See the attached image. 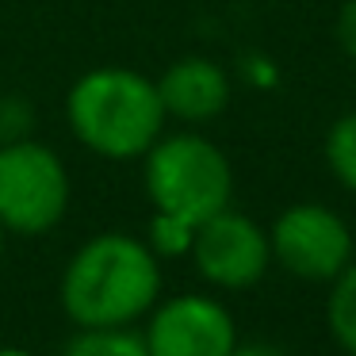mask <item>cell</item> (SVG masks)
<instances>
[{
	"mask_svg": "<svg viewBox=\"0 0 356 356\" xmlns=\"http://www.w3.org/2000/svg\"><path fill=\"white\" fill-rule=\"evenodd\" d=\"M142 341L149 356H230L238 325L211 295H177L149 310Z\"/></svg>",
	"mask_w": 356,
	"mask_h": 356,
	"instance_id": "obj_7",
	"label": "cell"
},
{
	"mask_svg": "<svg viewBox=\"0 0 356 356\" xmlns=\"http://www.w3.org/2000/svg\"><path fill=\"white\" fill-rule=\"evenodd\" d=\"M62 356H149V348L131 325H104V330H81L77 337H70Z\"/></svg>",
	"mask_w": 356,
	"mask_h": 356,
	"instance_id": "obj_10",
	"label": "cell"
},
{
	"mask_svg": "<svg viewBox=\"0 0 356 356\" xmlns=\"http://www.w3.org/2000/svg\"><path fill=\"white\" fill-rule=\"evenodd\" d=\"M272 261L299 280H333L353 264V230L337 211L322 203H295L268 230Z\"/></svg>",
	"mask_w": 356,
	"mask_h": 356,
	"instance_id": "obj_5",
	"label": "cell"
},
{
	"mask_svg": "<svg viewBox=\"0 0 356 356\" xmlns=\"http://www.w3.org/2000/svg\"><path fill=\"white\" fill-rule=\"evenodd\" d=\"M0 356H35V353H27V348H16V345H4V348H0Z\"/></svg>",
	"mask_w": 356,
	"mask_h": 356,
	"instance_id": "obj_15",
	"label": "cell"
},
{
	"mask_svg": "<svg viewBox=\"0 0 356 356\" xmlns=\"http://www.w3.org/2000/svg\"><path fill=\"white\" fill-rule=\"evenodd\" d=\"M146 195L154 211L188 226L230 207L234 172L226 154L203 134H169L146 149Z\"/></svg>",
	"mask_w": 356,
	"mask_h": 356,
	"instance_id": "obj_3",
	"label": "cell"
},
{
	"mask_svg": "<svg viewBox=\"0 0 356 356\" xmlns=\"http://www.w3.org/2000/svg\"><path fill=\"white\" fill-rule=\"evenodd\" d=\"M4 234H8V230H4V226H0V253H4Z\"/></svg>",
	"mask_w": 356,
	"mask_h": 356,
	"instance_id": "obj_16",
	"label": "cell"
},
{
	"mask_svg": "<svg viewBox=\"0 0 356 356\" xmlns=\"http://www.w3.org/2000/svg\"><path fill=\"white\" fill-rule=\"evenodd\" d=\"M333 35H337V47L348 54V62H356V0H345V4H341Z\"/></svg>",
	"mask_w": 356,
	"mask_h": 356,
	"instance_id": "obj_13",
	"label": "cell"
},
{
	"mask_svg": "<svg viewBox=\"0 0 356 356\" xmlns=\"http://www.w3.org/2000/svg\"><path fill=\"white\" fill-rule=\"evenodd\" d=\"M192 234L195 226L180 222V218L172 215H161V211H154V222H149V241L146 245L154 249L157 257H180L192 249Z\"/></svg>",
	"mask_w": 356,
	"mask_h": 356,
	"instance_id": "obj_12",
	"label": "cell"
},
{
	"mask_svg": "<svg viewBox=\"0 0 356 356\" xmlns=\"http://www.w3.org/2000/svg\"><path fill=\"white\" fill-rule=\"evenodd\" d=\"M230 356H287L284 348H276V345H268V341H245V345H234L230 348Z\"/></svg>",
	"mask_w": 356,
	"mask_h": 356,
	"instance_id": "obj_14",
	"label": "cell"
},
{
	"mask_svg": "<svg viewBox=\"0 0 356 356\" xmlns=\"http://www.w3.org/2000/svg\"><path fill=\"white\" fill-rule=\"evenodd\" d=\"M325 325H330L333 341L356 356V264L341 268L330 280V299H325Z\"/></svg>",
	"mask_w": 356,
	"mask_h": 356,
	"instance_id": "obj_9",
	"label": "cell"
},
{
	"mask_svg": "<svg viewBox=\"0 0 356 356\" xmlns=\"http://www.w3.org/2000/svg\"><path fill=\"white\" fill-rule=\"evenodd\" d=\"M157 96L165 104V115L180 123H207L230 104V81L211 58H180L161 73Z\"/></svg>",
	"mask_w": 356,
	"mask_h": 356,
	"instance_id": "obj_8",
	"label": "cell"
},
{
	"mask_svg": "<svg viewBox=\"0 0 356 356\" xmlns=\"http://www.w3.org/2000/svg\"><path fill=\"white\" fill-rule=\"evenodd\" d=\"M65 115L81 146L111 161L142 157L161 138L165 119H169L154 81L123 65L85 73L70 88Z\"/></svg>",
	"mask_w": 356,
	"mask_h": 356,
	"instance_id": "obj_2",
	"label": "cell"
},
{
	"mask_svg": "<svg viewBox=\"0 0 356 356\" xmlns=\"http://www.w3.org/2000/svg\"><path fill=\"white\" fill-rule=\"evenodd\" d=\"M161 295V257L131 234H96L62 272V307L81 330L134 325Z\"/></svg>",
	"mask_w": 356,
	"mask_h": 356,
	"instance_id": "obj_1",
	"label": "cell"
},
{
	"mask_svg": "<svg viewBox=\"0 0 356 356\" xmlns=\"http://www.w3.org/2000/svg\"><path fill=\"white\" fill-rule=\"evenodd\" d=\"M325 165L337 177V184L356 192V111L341 115L330 127V134H325Z\"/></svg>",
	"mask_w": 356,
	"mask_h": 356,
	"instance_id": "obj_11",
	"label": "cell"
},
{
	"mask_svg": "<svg viewBox=\"0 0 356 356\" xmlns=\"http://www.w3.org/2000/svg\"><path fill=\"white\" fill-rule=\"evenodd\" d=\"M188 253L207 284L222 287V291H245V287L261 284V276L268 272L272 241L268 230H261L249 215L222 207L218 215L195 226Z\"/></svg>",
	"mask_w": 356,
	"mask_h": 356,
	"instance_id": "obj_6",
	"label": "cell"
},
{
	"mask_svg": "<svg viewBox=\"0 0 356 356\" xmlns=\"http://www.w3.org/2000/svg\"><path fill=\"white\" fill-rule=\"evenodd\" d=\"M70 207V172L42 142H0V226L12 234H47Z\"/></svg>",
	"mask_w": 356,
	"mask_h": 356,
	"instance_id": "obj_4",
	"label": "cell"
}]
</instances>
